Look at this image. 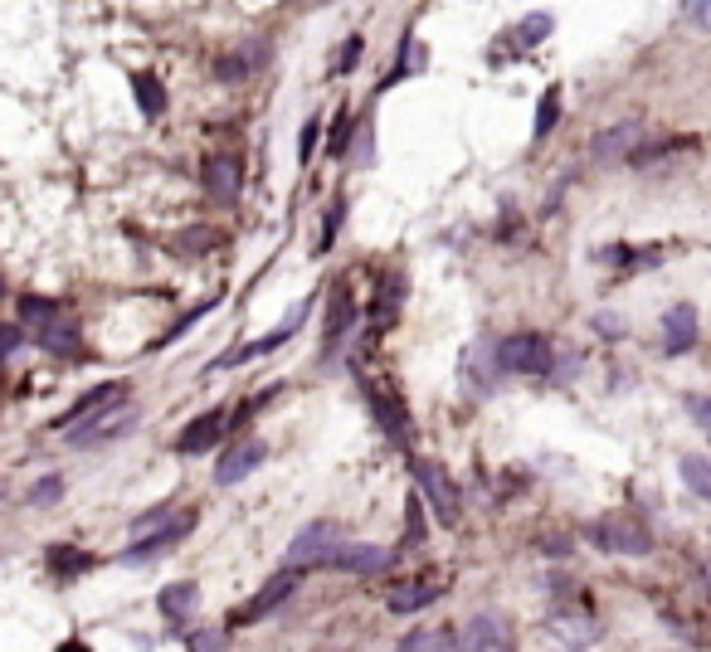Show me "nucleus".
Masks as SVG:
<instances>
[{"instance_id": "obj_43", "label": "nucleus", "mask_w": 711, "mask_h": 652, "mask_svg": "<svg viewBox=\"0 0 711 652\" xmlns=\"http://www.w3.org/2000/svg\"><path fill=\"white\" fill-rule=\"evenodd\" d=\"M54 652H93V648H88L83 638H69V643H59V648H54Z\"/></svg>"}, {"instance_id": "obj_2", "label": "nucleus", "mask_w": 711, "mask_h": 652, "mask_svg": "<svg viewBox=\"0 0 711 652\" xmlns=\"http://www.w3.org/2000/svg\"><path fill=\"white\" fill-rule=\"evenodd\" d=\"M585 541L609 550V555H648L653 550V531L638 516H599L585 526Z\"/></svg>"}, {"instance_id": "obj_20", "label": "nucleus", "mask_w": 711, "mask_h": 652, "mask_svg": "<svg viewBox=\"0 0 711 652\" xmlns=\"http://www.w3.org/2000/svg\"><path fill=\"white\" fill-rule=\"evenodd\" d=\"M439 594H444L439 580H405L400 589H390L385 609H390V614H419V609H429Z\"/></svg>"}, {"instance_id": "obj_25", "label": "nucleus", "mask_w": 711, "mask_h": 652, "mask_svg": "<svg viewBox=\"0 0 711 652\" xmlns=\"http://www.w3.org/2000/svg\"><path fill=\"white\" fill-rule=\"evenodd\" d=\"M44 565H49L54 575H83V570H93L98 560H93L88 550H74V545H49V550H44Z\"/></svg>"}, {"instance_id": "obj_36", "label": "nucleus", "mask_w": 711, "mask_h": 652, "mask_svg": "<svg viewBox=\"0 0 711 652\" xmlns=\"http://www.w3.org/2000/svg\"><path fill=\"white\" fill-rule=\"evenodd\" d=\"M64 497V477H44L35 482V492H30V507H54Z\"/></svg>"}, {"instance_id": "obj_21", "label": "nucleus", "mask_w": 711, "mask_h": 652, "mask_svg": "<svg viewBox=\"0 0 711 652\" xmlns=\"http://www.w3.org/2000/svg\"><path fill=\"white\" fill-rule=\"evenodd\" d=\"M634 142H638V117H624V122H614V127L595 132L590 156H595V161H614V156H629Z\"/></svg>"}, {"instance_id": "obj_30", "label": "nucleus", "mask_w": 711, "mask_h": 652, "mask_svg": "<svg viewBox=\"0 0 711 652\" xmlns=\"http://www.w3.org/2000/svg\"><path fill=\"white\" fill-rule=\"evenodd\" d=\"M444 628H414V633H405L400 638V648L395 652H444Z\"/></svg>"}, {"instance_id": "obj_29", "label": "nucleus", "mask_w": 711, "mask_h": 652, "mask_svg": "<svg viewBox=\"0 0 711 652\" xmlns=\"http://www.w3.org/2000/svg\"><path fill=\"white\" fill-rule=\"evenodd\" d=\"M682 477H687L692 497H711V463L702 453H687V458H682Z\"/></svg>"}, {"instance_id": "obj_9", "label": "nucleus", "mask_w": 711, "mask_h": 652, "mask_svg": "<svg viewBox=\"0 0 711 652\" xmlns=\"http://www.w3.org/2000/svg\"><path fill=\"white\" fill-rule=\"evenodd\" d=\"M293 589H298V570H278V575L263 584V589L249 599V604H244V609H234V618H229V623H234V628L259 623V618H268L273 609H283V604L293 599Z\"/></svg>"}, {"instance_id": "obj_14", "label": "nucleus", "mask_w": 711, "mask_h": 652, "mask_svg": "<svg viewBox=\"0 0 711 652\" xmlns=\"http://www.w3.org/2000/svg\"><path fill=\"white\" fill-rule=\"evenodd\" d=\"M137 424V409L132 404H108V409H98L93 419H83L78 429H69L74 434V443H103V438H113V434H122V429H132Z\"/></svg>"}, {"instance_id": "obj_24", "label": "nucleus", "mask_w": 711, "mask_h": 652, "mask_svg": "<svg viewBox=\"0 0 711 652\" xmlns=\"http://www.w3.org/2000/svg\"><path fill=\"white\" fill-rule=\"evenodd\" d=\"M132 93H137V103H142V117H161V112H166V88H161V78L151 69L132 73Z\"/></svg>"}, {"instance_id": "obj_23", "label": "nucleus", "mask_w": 711, "mask_h": 652, "mask_svg": "<svg viewBox=\"0 0 711 652\" xmlns=\"http://www.w3.org/2000/svg\"><path fill=\"white\" fill-rule=\"evenodd\" d=\"M195 594H200V589H195V580H176V584H166V589L156 594V609H161V618H166V623H181V618L195 609Z\"/></svg>"}, {"instance_id": "obj_5", "label": "nucleus", "mask_w": 711, "mask_h": 652, "mask_svg": "<svg viewBox=\"0 0 711 652\" xmlns=\"http://www.w3.org/2000/svg\"><path fill=\"white\" fill-rule=\"evenodd\" d=\"M414 487L424 492V502L434 507V516L453 526L458 521V487H453V477L444 472V463H434V458H414Z\"/></svg>"}, {"instance_id": "obj_42", "label": "nucleus", "mask_w": 711, "mask_h": 652, "mask_svg": "<svg viewBox=\"0 0 711 652\" xmlns=\"http://www.w3.org/2000/svg\"><path fill=\"white\" fill-rule=\"evenodd\" d=\"M595 331H604L609 341H619V336H624V326H619V317H609V312H599V317H595Z\"/></svg>"}, {"instance_id": "obj_12", "label": "nucleus", "mask_w": 711, "mask_h": 652, "mask_svg": "<svg viewBox=\"0 0 711 652\" xmlns=\"http://www.w3.org/2000/svg\"><path fill=\"white\" fill-rule=\"evenodd\" d=\"M356 326V302H351V292H346V283H337L332 288V302H327V326H322V361H332L341 351V341H346V331Z\"/></svg>"}, {"instance_id": "obj_4", "label": "nucleus", "mask_w": 711, "mask_h": 652, "mask_svg": "<svg viewBox=\"0 0 711 652\" xmlns=\"http://www.w3.org/2000/svg\"><path fill=\"white\" fill-rule=\"evenodd\" d=\"M341 526L337 521H312V526H302L293 545H288V555H283V570H298L302 565H332V555L341 550Z\"/></svg>"}, {"instance_id": "obj_19", "label": "nucleus", "mask_w": 711, "mask_h": 652, "mask_svg": "<svg viewBox=\"0 0 711 652\" xmlns=\"http://www.w3.org/2000/svg\"><path fill=\"white\" fill-rule=\"evenodd\" d=\"M263 59H268V44H263V39H249L244 49H234V54H225V59L215 64V78H220V83H244V78H254V73L263 69Z\"/></svg>"}, {"instance_id": "obj_44", "label": "nucleus", "mask_w": 711, "mask_h": 652, "mask_svg": "<svg viewBox=\"0 0 711 652\" xmlns=\"http://www.w3.org/2000/svg\"><path fill=\"white\" fill-rule=\"evenodd\" d=\"M0 297H5V283H0Z\"/></svg>"}, {"instance_id": "obj_8", "label": "nucleus", "mask_w": 711, "mask_h": 652, "mask_svg": "<svg viewBox=\"0 0 711 652\" xmlns=\"http://www.w3.org/2000/svg\"><path fill=\"white\" fill-rule=\"evenodd\" d=\"M366 399H371L375 424L385 429V438H390L395 448H405V453H410L414 448V424H410V414H405V399L390 395V390H380V385H366Z\"/></svg>"}, {"instance_id": "obj_7", "label": "nucleus", "mask_w": 711, "mask_h": 652, "mask_svg": "<svg viewBox=\"0 0 711 652\" xmlns=\"http://www.w3.org/2000/svg\"><path fill=\"white\" fill-rule=\"evenodd\" d=\"M307 307H312V297H302L298 307L288 312V322H278L263 341H254V346H234V351H225L220 361H215V370H225V365H244V361H254V356H268V351H278V346H288L293 336H298V326L307 322Z\"/></svg>"}, {"instance_id": "obj_6", "label": "nucleus", "mask_w": 711, "mask_h": 652, "mask_svg": "<svg viewBox=\"0 0 711 652\" xmlns=\"http://www.w3.org/2000/svg\"><path fill=\"white\" fill-rule=\"evenodd\" d=\"M458 652H512V618L502 609H483L463 623Z\"/></svg>"}, {"instance_id": "obj_39", "label": "nucleus", "mask_w": 711, "mask_h": 652, "mask_svg": "<svg viewBox=\"0 0 711 652\" xmlns=\"http://www.w3.org/2000/svg\"><path fill=\"white\" fill-rule=\"evenodd\" d=\"M190 652H225V633H220V628L190 633Z\"/></svg>"}, {"instance_id": "obj_33", "label": "nucleus", "mask_w": 711, "mask_h": 652, "mask_svg": "<svg viewBox=\"0 0 711 652\" xmlns=\"http://www.w3.org/2000/svg\"><path fill=\"white\" fill-rule=\"evenodd\" d=\"M205 312H215V297H205L200 307H190L186 317H181V322H176V326H171V331H166V336H161V341H156V351H161V346H171V341H181V336H186V331H190V326H195V322H200Z\"/></svg>"}, {"instance_id": "obj_15", "label": "nucleus", "mask_w": 711, "mask_h": 652, "mask_svg": "<svg viewBox=\"0 0 711 652\" xmlns=\"http://www.w3.org/2000/svg\"><path fill=\"white\" fill-rule=\"evenodd\" d=\"M239 185H244V161H239L234 151H220V156L205 161V195H210V200L229 205V200L239 195Z\"/></svg>"}, {"instance_id": "obj_16", "label": "nucleus", "mask_w": 711, "mask_h": 652, "mask_svg": "<svg viewBox=\"0 0 711 652\" xmlns=\"http://www.w3.org/2000/svg\"><path fill=\"white\" fill-rule=\"evenodd\" d=\"M697 336H702L697 307H692V302L668 307V317H663V351H668V356H687V351L697 346Z\"/></svg>"}, {"instance_id": "obj_38", "label": "nucleus", "mask_w": 711, "mask_h": 652, "mask_svg": "<svg viewBox=\"0 0 711 652\" xmlns=\"http://www.w3.org/2000/svg\"><path fill=\"white\" fill-rule=\"evenodd\" d=\"M317 132H322V117H307V127H302V137H298V161L307 166L312 161V151H317Z\"/></svg>"}, {"instance_id": "obj_22", "label": "nucleus", "mask_w": 711, "mask_h": 652, "mask_svg": "<svg viewBox=\"0 0 711 652\" xmlns=\"http://www.w3.org/2000/svg\"><path fill=\"white\" fill-rule=\"evenodd\" d=\"M400 307H405V278L400 273H385L380 278V288H375V302H371V322L375 331H385V326L400 317Z\"/></svg>"}, {"instance_id": "obj_3", "label": "nucleus", "mask_w": 711, "mask_h": 652, "mask_svg": "<svg viewBox=\"0 0 711 652\" xmlns=\"http://www.w3.org/2000/svg\"><path fill=\"white\" fill-rule=\"evenodd\" d=\"M190 526H195V511H176V516H166V526H161V531L132 536V545H127L117 560H122V565H156V560H166L176 545L186 541Z\"/></svg>"}, {"instance_id": "obj_31", "label": "nucleus", "mask_w": 711, "mask_h": 652, "mask_svg": "<svg viewBox=\"0 0 711 652\" xmlns=\"http://www.w3.org/2000/svg\"><path fill=\"white\" fill-rule=\"evenodd\" d=\"M697 137H658V142H648V146H634L629 156H634L638 166L643 161H658V156H668V151H682V146H692Z\"/></svg>"}, {"instance_id": "obj_37", "label": "nucleus", "mask_w": 711, "mask_h": 652, "mask_svg": "<svg viewBox=\"0 0 711 652\" xmlns=\"http://www.w3.org/2000/svg\"><path fill=\"white\" fill-rule=\"evenodd\" d=\"M361 54H366V39H361V35H351L346 44H341L337 69H332V73H351V69H356V59H361Z\"/></svg>"}, {"instance_id": "obj_41", "label": "nucleus", "mask_w": 711, "mask_h": 652, "mask_svg": "<svg viewBox=\"0 0 711 652\" xmlns=\"http://www.w3.org/2000/svg\"><path fill=\"white\" fill-rule=\"evenodd\" d=\"M687 409H692V424H697V429H707L711 424V404H707V395H687Z\"/></svg>"}, {"instance_id": "obj_11", "label": "nucleus", "mask_w": 711, "mask_h": 652, "mask_svg": "<svg viewBox=\"0 0 711 652\" xmlns=\"http://www.w3.org/2000/svg\"><path fill=\"white\" fill-rule=\"evenodd\" d=\"M263 458H268V443H263V438H239L229 453H220L215 482H220V487H234V482H244L249 472H259Z\"/></svg>"}, {"instance_id": "obj_10", "label": "nucleus", "mask_w": 711, "mask_h": 652, "mask_svg": "<svg viewBox=\"0 0 711 652\" xmlns=\"http://www.w3.org/2000/svg\"><path fill=\"white\" fill-rule=\"evenodd\" d=\"M225 429H229V409H205V414H195L186 429H181L176 453H181V458H200V453H210V448L225 438Z\"/></svg>"}, {"instance_id": "obj_26", "label": "nucleus", "mask_w": 711, "mask_h": 652, "mask_svg": "<svg viewBox=\"0 0 711 652\" xmlns=\"http://www.w3.org/2000/svg\"><path fill=\"white\" fill-rule=\"evenodd\" d=\"M556 122H561V83H551V88L541 93V103H536V127H531V137H536V142H546Z\"/></svg>"}, {"instance_id": "obj_32", "label": "nucleus", "mask_w": 711, "mask_h": 652, "mask_svg": "<svg viewBox=\"0 0 711 652\" xmlns=\"http://www.w3.org/2000/svg\"><path fill=\"white\" fill-rule=\"evenodd\" d=\"M346 142H356L351 146V151H356V161H361V166H371L375 161V122H371V112H366V117H361V122H356V137H346Z\"/></svg>"}, {"instance_id": "obj_40", "label": "nucleus", "mask_w": 711, "mask_h": 652, "mask_svg": "<svg viewBox=\"0 0 711 652\" xmlns=\"http://www.w3.org/2000/svg\"><path fill=\"white\" fill-rule=\"evenodd\" d=\"M20 346H25V331L20 326H0V361H10Z\"/></svg>"}, {"instance_id": "obj_34", "label": "nucleus", "mask_w": 711, "mask_h": 652, "mask_svg": "<svg viewBox=\"0 0 711 652\" xmlns=\"http://www.w3.org/2000/svg\"><path fill=\"white\" fill-rule=\"evenodd\" d=\"M341 219H346V195H337V200H332V210H327V224H322V239H317V254H327V249H332V239H337Z\"/></svg>"}, {"instance_id": "obj_13", "label": "nucleus", "mask_w": 711, "mask_h": 652, "mask_svg": "<svg viewBox=\"0 0 711 652\" xmlns=\"http://www.w3.org/2000/svg\"><path fill=\"white\" fill-rule=\"evenodd\" d=\"M390 565H395V550H385V545H341L327 570H337V575H380Z\"/></svg>"}, {"instance_id": "obj_17", "label": "nucleus", "mask_w": 711, "mask_h": 652, "mask_svg": "<svg viewBox=\"0 0 711 652\" xmlns=\"http://www.w3.org/2000/svg\"><path fill=\"white\" fill-rule=\"evenodd\" d=\"M117 399H127V385H122V380L93 385L83 399H74V404H69V414H59V419H54V429H78L83 419H93L98 409H108V404H117Z\"/></svg>"}, {"instance_id": "obj_1", "label": "nucleus", "mask_w": 711, "mask_h": 652, "mask_svg": "<svg viewBox=\"0 0 711 652\" xmlns=\"http://www.w3.org/2000/svg\"><path fill=\"white\" fill-rule=\"evenodd\" d=\"M492 356L507 375H546L556 365V346L541 331H517V336H502V346Z\"/></svg>"}, {"instance_id": "obj_28", "label": "nucleus", "mask_w": 711, "mask_h": 652, "mask_svg": "<svg viewBox=\"0 0 711 652\" xmlns=\"http://www.w3.org/2000/svg\"><path fill=\"white\" fill-rule=\"evenodd\" d=\"M54 317H64L54 297H35V292H30V297H20V322H25V326H30V322L49 326V322H54ZM25 326H20V331H25Z\"/></svg>"}, {"instance_id": "obj_35", "label": "nucleus", "mask_w": 711, "mask_h": 652, "mask_svg": "<svg viewBox=\"0 0 711 652\" xmlns=\"http://www.w3.org/2000/svg\"><path fill=\"white\" fill-rule=\"evenodd\" d=\"M405 526H410V531H405V545H424V536H429V531H424V511H419V497H410V502H405Z\"/></svg>"}, {"instance_id": "obj_27", "label": "nucleus", "mask_w": 711, "mask_h": 652, "mask_svg": "<svg viewBox=\"0 0 711 652\" xmlns=\"http://www.w3.org/2000/svg\"><path fill=\"white\" fill-rule=\"evenodd\" d=\"M551 30H556V20H551V15H541V10H536V15H526L522 25H517V30H512V44H517V49H531V44H541V39L551 35Z\"/></svg>"}, {"instance_id": "obj_18", "label": "nucleus", "mask_w": 711, "mask_h": 652, "mask_svg": "<svg viewBox=\"0 0 711 652\" xmlns=\"http://www.w3.org/2000/svg\"><path fill=\"white\" fill-rule=\"evenodd\" d=\"M39 351H49V356H64V361H78L83 356V331H78V322H69V317H54L49 326H39Z\"/></svg>"}]
</instances>
